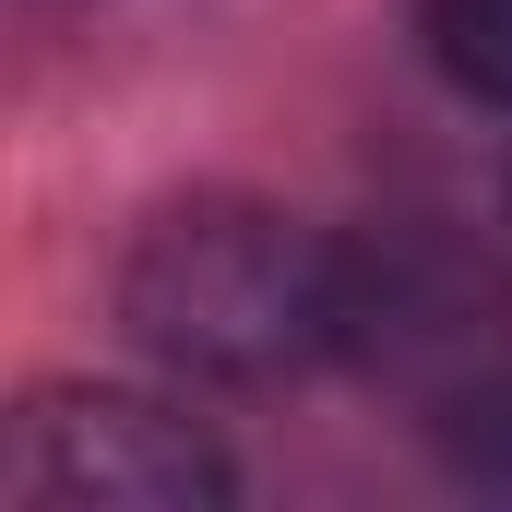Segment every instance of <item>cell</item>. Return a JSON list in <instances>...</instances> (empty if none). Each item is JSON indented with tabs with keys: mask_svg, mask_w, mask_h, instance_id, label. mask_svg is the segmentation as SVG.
Wrapping results in <instances>:
<instances>
[{
	"mask_svg": "<svg viewBox=\"0 0 512 512\" xmlns=\"http://www.w3.org/2000/svg\"><path fill=\"white\" fill-rule=\"evenodd\" d=\"M120 322L203 382H286L358 334V262L274 203H179L120 262Z\"/></svg>",
	"mask_w": 512,
	"mask_h": 512,
	"instance_id": "1",
	"label": "cell"
},
{
	"mask_svg": "<svg viewBox=\"0 0 512 512\" xmlns=\"http://www.w3.org/2000/svg\"><path fill=\"white\" fill-rule=\"evenodd\" d=\"M12 501L36 512H215L239 477L227 453L167 417L155 393H96V382H60L12 417V453H0Z\"/></svg>",
	"mask_w": 512,
	"mask_h": 512,
	"instance_id": "2",
	"label": "cell"
},
{
	"mask_svg": "<svg viewBox=\"0 0 512 512\" xmlns=\"http://www.w3.org/2000/svg\"><path fill=\"white\" fill-rule=\"evenodd\" d=\"M417 24H429V60L465 96L512 108V0H417Z\"/></svg>",
	"mask_w": 512,
	"mask_h": 512,
	"instance_id": "3",
	"label": "cell"
},
{
	"mask_svg": "<svg viewBox=\"0 0 512 512\" xmlns=\"http://www.w3.org/2000/svg\"><path fill=\"white\" fill-rule=\"evenodd\" d=\"M453 465H465L477 489H501V501H512V382L465 405V429H453Z\"/></svg>",
	"mask_w": 512,
	"mask_h": 512,
	"instance_id": "4",
	"label": "cell"
}]
</instances>
